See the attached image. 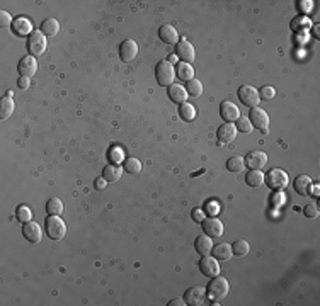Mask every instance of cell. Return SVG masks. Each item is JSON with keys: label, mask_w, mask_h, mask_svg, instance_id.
<instances>
[{"label": "cell", "mask_w": 320, "mask_h": 306, "mask_svg": "<svg viewBox=\"0 0 320 306\" xmlns=\"http://www.w3.org/2000/svg\"><path fill=\"white\" fill-rule=\"evenodd\" d=\"M169 306H186V301L182 300V298H175V300H172Z\"/></svg>", "instance_id": "f6af8a7d"}, {"label": "cell", "mask_w": 320, "mask_h": 306, "mask_svg": "<svg viewBox=\"0 0 320 306\" xmlns=\"http://www.w3.org/2000/svg\"><path fill=\"white\" fill-rule=\"evenodd\" d=\"M167 94L169 99H171L174 104H182V102H188V92L182 85H177V83H172V85L167 87Z\"/></svg>", "instance_id": "d6986e66"}, {"label": "cell", "mask_w": 320, "mask_h": 306, "mask_svg": "<svg viewBox=\"0 0 320 306\" xmlns=\"http://www.w3.org/2000/svg\"><path fill=\"white\" fill-rule=\"evenodd\" d=\"M22 235L29 244H40L41 242V226L34 221H29V223H24V228H22Z\"/></svg>", "instance_id": "e0dca14e"}, {"label": "cell", "mask_w": 320, "mask_h": 306, "mask_svg": "<svg viewBox=\"0 0 320 306\" xmlns=\"http://www.w3.org/2000/svg\"><path fill=\"white\" fill-rule=\"evenodd\" d=\"M249 121L252 122V128L259 129L261 133L269 131V114L261 107H254L251 109V114H249Z\"/></svg>", "instance_id": "8992f818"}, {"label": "cell", "mask_w": 320, "mask_h": 306, "mask_svg": "<svg viewBox=\"0 0 320 306\" xmlns=\"http://www.w3.org/2000/svg\"><path fill=\"white\" fill-rule=\"evenodd\" d=\"M201 226H203L205 235H208V237H212V238H216V237H221V235H223V223L214 216L208 218V220H203Z\"/></svg>", "instance_id": "4fadbf2b"}, {"label": "cell", "mask_w": 320, "mask_h": 306, "mask_svg": "<svg viewBox=\"0 0 320 306\" xmlns=\"http://www.w3.org/2000/svg\"><path fill=\"white\" fill-rule=\"evenodd\" d=\"M46 211H48V214H50V216H60V214H62V211H63L62 199L51 198L50 201L46 203Z\"/></svg>", "instance_id": "4dcf8cb0"}, {"label": "cell", "mask_w": 320, "mask_h": 306, "mask_svg": "<svg viewBox=\"0 0 320 306\" xmlns=\"http://www.w3.org/2000/svg\"><path fill=\"white\" fill-rule=\"evenodd\" d=\"M264 182L267 184L269 189H274V191H281V189L288 187L290 184V179H288V174L281 168H271L267 172V175H264Z\"/></svg>", "instance_id": "7a4b0ae2"}, {"label": "cell", "mask_w": 320, "mask_h": 306, "mask_svg": "<svg viewBox=\"0 0 320 306\" xmlns=\"http://www.w3.org/2000/svg\"><path fill=\"white\" fill-rule=\"evenodd\" d=\"M123 170H125L123 167H119V165H116V163H111V165H107V167H104L103 177L106 179L107 182H118L123 175Z\"/></svg>", "instance_id": "484cf974"}, {"label": "cell", "mask_w": 320, "mask_h": 306, "mask_svg": "<svg viewBox=\"0 0 320 306\" xmlns=\"http://www.w3.org/2000/svg\"><path fill=\"white\" fill-rule=\"evenodd\" d=\"M184 301L189 306H201L208 301V293H206V287L203 286H192L186 291L184 294Z\"/></svg>", "instance_id": "52a82bcc"}, {"label": "cell", "mask_w": 320, "mask_h": 306, "mask_svg": "<svg viewBox=\"0 0 320 306\" xmlns=\"http://www.w3.org/2000/svg\"><path fill=\"white\" fill-rule=\"evenodd\" d=\"M167 61H169V63H175V61H177V56H175V55H171V56H169Z\"/></svg>", "instance_id": "bcb514c9"}, {"label": "cell", "mask_w": 320, "mask_h": 306, "mask_svg": "<svg viewBox=\"0 0 320 306\" xmlns=\"http://www.w3.org/2000/svg\"><path fill=\"white\" fill-rule=\"evenodd\" d=\"M199 270H201L203 276L206 277H214V276H220V264L214 257H210V255H205L199 262Z\"/></svg>", "instance_id": "8fae6325"}, {"label": "cell", "mask_w": 320, "mask_h": 306, "mask_svg": "<svg viewBox=\"0 0 320 306\" xmlns=\"http://www.w3.org/2000/svg\"><path fill=\"white\" fill-rule=\"evenodd\" d=\"M314 34H315V38H319V27L317 26L314 27Z\"/></svg>", "instance_id": "7dc6e473"}, {"label": "cell", "mask_w": 320, "mask_h": 306, "mask_svg": "<svg viewBox=\"0 0 320 306\" xmlns=\"http://www.w3.org/2000/svg\"><path fill=\"white\" fill-rule=\"evenodd\" d=\"M29 85H31L29 79H26V77H19V80H17V87H19V89H27Z\"/></svg>", "instance_id": "7bdbcfd3"}, {"label": "cell", "mask_w": 320, "mask_h": 306, "mask_svg": "<svg viewBox=\"0 0 320 306\" xmlns=\"http://www.w3.org/2000/svg\"><path fill=\"white\" fill-rule=\"evenodd\" d=\"M175 56H177L181 61L184 63H191L196 56L194 46L189 43L188 40H179V43L175 44Z\"/></svg>", "instance_id": "30bf717a"}, {"label": "cell", "mask_w": 320, "mask_h": 306, "mask_svg": "<svg viewBox=\"0 0 320 306\" xmlns=\"http://www.w3.org/2000/svg\"><path fill=\"white\" fill-rule=\"evenodd\" d=\"M238 99H240L242 104L247 105V107H251V109L257 107L259 102H261L259 90L252 85H242L240 89H238Z\"/></svg>", "instance_id": "ba28073f"}, {"label": "cell", "mask_w": 320, "mask_h": 306, "mask_svg": "<svg viewBox=\"0 0 320 306\" xmlns=\"http://www.w3.org/2000/svg\"><path fill=\"white\" fill-rule=\"evenodd\" d=\"M175 75L184 82H189L191 79H194V68L191 66V63L179 61L177 66H175Z\"/></svg>", "instance_id": "cb8c5ba5"}, {"label": "cell", "mask_w": 320, "mask_h": 306, "mask_svg": "<svg viewBox=\"0 0 320 306\" xmlns=\"http://www.w3.org/2000/svg\"><path fill=\"white\" fill-rule=\"evenodd\" d=\"M123 168H125L128 174L136 175V174H140V172H142V162H140L138 158H126Z\"/></svg>", "instance_id": "d6a6232c"}, {"label": "cell", "mask_w": 320, "mask_h": 306, "mask_svg": "<svg viewBox=\"0 0 320 306\" xmlns=\"http://www.w3.org/2000/svg\"><path fill=\"white\" fill-rule=\"evenodd\" d=\"M194 248L196 252H198L199 255H210L212 254V248H213V240L212 237H208V235H199L198 238H196L194 242Z\"/></svg>", "instance_id": "44dd1931"}, {"label": "cell", "mask_w": 320, "mask_h": 306, "mask_svg": "<svg viewBox=\"0 0 320 306\" xmlns=\"http://www.w3.org/2000/svg\"><path fill=\"white\" fill-rule=\"evenodd\" d=\"M106 184H107V181L104 177H99L96 181V189L97 191H103V189H106Z\"/></svg>", "instance_id": "ee69618b"}, {"label": "cell", "mask_w": 320, "mask_h": 306, "mask_svg": "<svg viewBox=\"0 0 320 306\" xmlns=\"http://www.w3.org/2000/svg\"><path fill=\"white\" fill-rule=\"evenodd\" d=\"M206 293H208V298H212L213 301H221L230 293V284H228V281L225 277L214 276L210 281L208 287H206Z\"/></svg>", "instance_id": "6da1fadb"}, {"label": "cell", "mask_w": 320, "mask_h": 306, "mask_svg": "<svg viewBox=\"0 0 320 306\" xmlns=\"http://www.w3.org/2000/svg\"><path fill=\"white\" fill-rule=\"evenodd\" d=\"M237 128H235L234 122H225L218 128L216 131V138L220 140V143H232L237 136Z\"/></svg>", "instance_id": "ac0fdd59"}, {"label": "cell", "mask_w": 320, "mask_h": 306, "mask_svg": "<svg viewBox=\"0 0 320 306\" xmlns=\"http://www.w3.org/2000/svg\"><path fill=\"white\" fill-rule=\"evenodd\" d=\"M40 31L44 34V36L53 38V36L58 34V31H60V22L56 19H53V17L44 19L43 22H41V26H40Z\"/></svg>", "instance_id": "d4e9b609"}, {"label": "cell", "mask_w": 320, "mask_h": 306, "mask_svg": "<svg viewBox=\"0 0 320 306\" xmlns=\"http://www.w3.org/2000/svg\"><path fill=\"white\" fill-rule=\"evenodd\" d=\"M179 116H181L184 121H192V119L196 118L194 105L189 104V102H182V104H179Z\"/></svg>", "instance_id": "f1b7e54d"}, {"label": "cell", "mask_w": 320, "mask_h": 306, "mask_svg": "<svg viewBox=\"0 0 320 306\" xmlns=\"http://www.w3.org/2000/svg\"><path fill=\"white\" fill-rule=\"evenodd\" d=\"M191 218L196 223H201V221L205 220V211H203L201 207H194V209L191 211Z\"/></svg>", "instance_id": "60d3db41"}, {"label": "cell", "mask_w": 320, "mask_h": 306, "mask_svg": "<svg viewBox=\"0 0 320 306\" xmlns=\"http://www.w3.org/2000/svg\"><path fill=\"white\" fill-rule=\"evenodd\" d=\"M184 89H186V92H188V96L199 97L203 94V83H201V80L191 79L188 82V87H184Z\"/></svg>", "instance_id": "f546056e"}, {"label": "cell", "mask_w": 320, "mask_h": 306, "mask_svg": "<svg viewBox=\"0 0 320 306\" xmlns=\"http://www.w3.org/2000/svg\"><path fill=\"white\" fill-rule=\"evenodd\" d=\"M14 109H16V105H14L12 97H3V99L0 101V119L10 118Z\"/></svg>", "instance_id": "83f0119b"}, {"label": "cell", "mask_w": 320, "mask_h": 306, "mask_svg": "<svg viewBox=\"0 0 320 306\" xmlns=\"http://www.w3.org/2000/svg\"><path fill=\"white\" fill-rule=\"evenodd\" d=\"M244 162H245V167L256 168V170H262V168L267 165V155L264 152L254 150V152L247 153V157L244 158Z\"/></svg>", "instance_id": "7c38bea8"}, {"label": "cell", "mask_w": 320, "mask_h": 306, "mask_svg": "<svg viewBox=\"0 0 320 306\" xmlns=\"http://www.w3.org/2000/svg\"><path fill=\"white\" fill-rule=\"evenodd\" d=\"M212 254L216 260H230L232 255H234V252H232V245L230 244L221 242V244L214 245V247L212 248Z\"/></svg>", "instance_id": "7402d4cb"}, {"label": "cell", "mask_w": 320, "mask_h": 306, "mask_svg": "<svg viewBox=\"0 0 320 306\" xmlns=\"http://www.w3.org/2000/svg\"><path fill=\"white\" fill-rule=\"evenodd\" d=\"M293 185H295L297 194L308 196V194H310V189H312V179L308 177V175H298V177L295 179Z\"/></svg>", "instance_id": "603a6c76"}, {"label": "cell", "mask_w": 320, "mask_h": 306, "mask_svg": "<svg viewBox=\"0 0 320 306\" xmlns=\"http://www.w3.org/2000/svg\"><path fill=\"white\" fill-rule=\"evenodd\" d=\"M12 31L17 34V36H21V38H24V36H27L29 38L31 36V33H33V24H31V20L27 19V17H24V16H17V17H14V22H12Z\"/></svg>", "instance_id": "5bb4252c"}, {"label": "cell", "mask_w": 320, "mask_h": 306, "mask_svg": "<svg viewBox=\"0 0 320 306\" xmlns=\"http://www.w3.org/2000/svg\"><path fill=\"white\" fill-rule=\"evenodd\" d=\"M245 182H247L251 187H261L264 184V174L261 170H256V168H251V170L245 174Z\"/></svg>", "instance_id": "4316f807"}, {"label": "cell", "mask_w": 320, "mask_h": 306, "mask_svg": "<svg viewBox=\"0 0 320 306\" xmlns=\"http://www.w3.org/2000/svg\"><path fill=\"white\" fill-rule=\"evenodd\" d=\"M136 55H138V44L135 43L133 40H126L121 43V46H119V58L123 60V61H133V60L136 58Z\"/></svg>", "instance_id": "2e32d148"}, {"label": "cell", "mask_w": 320, "mask_h": 306, "mask_svg": "<svg viewBox=\"0 0 320 306\" xmlns=\"http://www.w3.org/2000/svg\"><path fill=\"white\" fill-rule=\"evenodd\" d=\"M249 250H251V245H249L247 240H237L232 244V252H234V255L244 257L249 254Z\"/></svg>", "instance_id": "1f68e13d"}, {"label": "cell", "mask_w": 320, "mask_h": 306, "mask_svg": "<svg viewBox=\"0 0 320 306\" xmlns=\"http://www.w3.org/2000/svg\"><path fill=\"white\" fill-rule=\"evenodd\" d=\"M46 36L41 31H33L31 36L27 38V51L31 53V56H41L46 51Z\"/></svg>", "instance_id": "5b68a950"}, {"label": "cell", "mask_w": 320, "mask_h": 306, "mask_svg": "<svg viewBox=\"0 0 320 306\" xmlns=\"http://www.w3.org/2000/svg\"><path fill=\"white\" fill-rule=\"evenodd\" d=\"M206 213L212 214V216L218 214V213H220V204L214 203V201H210L208 204H206Z\"/></svg>", "instance_id": "b9f144b4"}, {"label": "cell", "mask_w": 320, "mask_h": 306, "mask_svg": "<svg viewBox=\"0 0 320 306\" xmlns=\"http://www.w3.org/2000/svg\"><path fill=\"white\" fill-rule=\"evenodd\" d=\"M16 218L17 221H21V223H29L31 218H33V213H31V209L26 206V204H21V206L16 207Z\"/></svg>", "instance_id": "836d02e7"}, {"label": "cell", "mask_w": 320, "mask_h": 306, "mask_svg": "<svg viewBox=\"0 0 320 306\" xmlns=\"http://www.w3.org/2000/svg\"><path fill=\"white\" fill-rule=\"evenodd\" d=\"M220 116L225 122H234L240 118V112H238V107L230 101H223L220 104Z\"/></svg>", "instance_id": "9a60e30c"}, {"label": "cell", "mask_w": 320, "mask_h": 306, "mask_svg": "<svg viewBox=\"0 0 320 306\" xmlns=\"http://www.w3.org/2000/svg\"><path fill=\"white\" fill-rule=\"evenodd\" d=\"M12 22H14L12 16H10L7 10H2V12H0V27H10Z\"/></svg>", "instance_id": "f35d334b"}, {"label": "cell", "mask_w": 320, "mask_h": 306, "mask_svg": "<svg viewBox=\"0 0 320 306\" xmlns=\"http://www.w3.org/2000/svg\"><path fill=\"white\" fill-rule=\"evenodd\" d=\"M314 196H319V185H315L314 187Z\"/></svg>", "instance_id": "c3c4849f"}, {"label": "cell", "mask_w": 320, "mask_h": 306, "mask_svg": "<svg viewBox=\"0 0 320 306\" xmlns=\"http://www.w3.org/2000/svg\"><path fill=\"white\" fill-rule=\"evenodd\" d=\"M17 72H19L21 77L31 79V77L36 75V72H38V60L34 58V56H31V55L21 58L19 65H17Z\"/></svg>", "instance_id": "9c48e42d"}, {"label": "cell", "mask_w": 320, "mask_h": 306, "mask_svg": "<svg viewBox=\"0 0 320 306\" xmlns=\"http://www.w3.org/2000/svg\"><path fill=\"white\" fill-rule=\"evenodd\" d=\"M303 214L307 218H317L319 216V206L317 204H307L303 207Z\"/></svg>", "instance_id": "ab89813d"}, {"label": "cell", "mask_w": 320, "mask_h": 306, "mask_svg": "<svg viewBox=\"0 0 320 306\" xmlns=\"http://www.w3.org/2000/svg\"><path fill=\"white\" fill-rule=\"evenodd\" d=\"M274 96H276V90L269 85H264L261 90H259V97H261V101H271V99H274Z\"/></svg>", "instance_id": "74e56055"}, {"label": "cell", "mask_w": 320, "mask_h": 306, "mask_svg": "<svg viewBox=\"0 0 320 306\" xmlns=\"http://www.w3.org/2000/svg\"><path fill=\"white\" fill-rule=\"evenodd\" d=\"M174 77H175V70L172 63H169L167 60L157 63L155 79H157V82H159V85H165V87L172 85V83H174Z\"/></svg>", "instance_id": "277c9868"}, {"label": "cell", "mask_w": 320, "mask_h": 306, "mask_svg": "<svg viewBox=\"0 0 320 306\" xmlns=\"http://www.w3.org/2000/svg\"><path fill=\"white\" fill-rule=\"evenodd\" d=\"M159 36H160V40L164 41L165 44H177L179 43L177 31H175V27L171 26V24H164V26L160 27Z\"/></svg>", "instance_id": "ffe728a7"}, {"label": "cell", "mask_w": 320, "mask_h": 306, "mask_svg": "<svg viewBox=\"0 0 320 306\" xmlns=\"http://www.w3.org/2000/svg\"><path fill=\"white\" fill-rule=\"evenodd\" d=\"M44 228H46V233L51 240H62L66 235V224L60 216H50L48 214Z\"/></svg>", "instance_id": "3957f363"}, {"label": "cell", "mask_w": 320, "mask_h": 306, "mask_svg": "<svg viewBox=\"0 0 320 306\" xmlns=\"http://www.w3.org/2000/svg\"><path fill=\"white\" fill-rule=\"evenodd\" d=\"M227 168L230 172H242L245 168V162L242 157H232L227 162Z\"/></svg>", "instance_id": "e575fe53"}, {"label": "cell", "mask_w": 320, "mask_h": 306, "mask_svg": "<svg viewBox=\"0 0 320 306\" xmlns=\"http://www.w3.org/2000/svg\"><path fill=\"white\" fill-rule=\"evenodd\" d=\"M235 128H237V131H240V133H252V122L249 121V118H244V116H240V118L237 119V124H235Z\"/></svg>", "instance_id": "d590c367"}, {"label": "cell", "mask_w": 320, "mask_h": 306, "mask_svg": "<svg viewBox=\"0 0 320 306\" xmlns=\"http://www.w3.org/2000/svg\"><path fill=\"white\" fill-rule=\"evenodd\" d=\"M109 160L116 165L121 163V162L125 160V152H123V148H119V146H112L111 152H109Z\"/></svg>", "instance_id": "8d00e7d4"}]
</instances>
